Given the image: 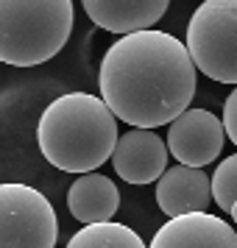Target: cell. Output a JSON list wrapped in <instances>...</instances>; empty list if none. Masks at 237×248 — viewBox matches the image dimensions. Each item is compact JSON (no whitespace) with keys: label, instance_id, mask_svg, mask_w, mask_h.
<instances>
[{"label":"cell","instance_id":"cell-1","mask_svg":"<svg viewBox=\"0 0 237 248\" xmlns=\"http://www.w3.org/2000/svg\"><path fill=\"white\" fill-rule=\"evenodd\" d=\"M103 103L134 128H157L187 112L195 95V64L187 45L168 31L117 36L98 73Z\"/></svg>","mask_w":237,"mask_h":248},{"label":"cell","instance_id":"cell-2","mask_svg":"<svg viewBox=\"0 0 237 248\" xmlns=\"http://www.w3.org/2000/svg\"><path fill=\"white\" fill-rule=\"evenodd\" d=\"M117 117L90 92H67L47 103L36 142L42 156L64 173H95L117 148Z\"/></svg>","mask_w":237,"mask_h":248},{"label":"cell","instance_id":"cell-3","mask_svg":"<svg viewBox=\"0 0 237 248\" xmlns=\"http://www.w3.org/2000/svg\"><path fill=\"white\" fill-rule=\"evenodd\" d=\"M73 0H0V62L36 67L53 59L73 34Z\"/></svg>","mask_w":237,"mask_h":248},{"label":"cell","instance_id":"cell-4","mask_svg":"<svg viewBox=\"0 0 237 248\" xmlns=\"http://www.w3.org/2000/svg\"><path fill=\"white\" fill-rule=\"evenodd\" d=\"M184 45L206 78L237 84V0H204L190 17Z\"/></svg>","mask_w":237,"mask_h":248},{"label":"cell","instance_id":"cell-5","mask_svg":"<svg viewBox=\"0 0 237 248\" xmlns=\"http://www.w3.org/2000/svg\"><path fill=\"white\" fill-rule=\"evenodd\" d=\"M59 217L28 184H0V248H56Z\"/></svg>","mask_w":237,"mask_h":248},{"label":"cell","instance_id":"cell-6","mask_svg":"<svg viewBox=\"0 0 237 248\" xmlns=\"http://www.w3.org/2000/svg\"><path fill=\"white\" fill-rule=\"evenodd\" d=\"M226 140L223 120L206 109H187L168 128V151L187 168H206Z\"/></svg>","mask_w":237,"mask_h":248},{"label":"cell","instance_id":"cell-7","mask_svg":"<svg viewBox=\"0 0 237 248\" xmlns=\"http://www.w3.org/2000/svg\"><path fill=\"white\" fill-rule=\"evenodd\" d=\"M168 142H162L154 128H131L117 140L112 165L128 184H151L168 170Z\"/></svg>","mask_w":237,"mask_h":248},{"label":"cell","instance_id":"cell-8","mask_svg":"<svg viewBox=\"0 0 237 248\" xmlns=\"http://www.w3.org/2000/svg\"><path fill=\"white\" fill-rule=\"evenodd\" d=\"M148 248H237V232L218 215L192 212L170 217Z\"/></svg>","mask_w":237,"mask_h":248},{"label":"cell","instance_id":"cell-9","mask_svg":"<svg viewBox=\"0 0 237 248\" xmlns=\"http://www.w3.org/2000/svg\"><path fill=\"white\" fill-rule=\"evenodd\" d=\"M157 203L170 217L206 212L212 203V179H206L201 168H168L157 181Z\"/></svg>","mask_w":237,"mask_h":248},{"label":"cell","instance_id":"cell-10","mask_svg":"<svg viewBox=\"0 0 237 248\" xmlns=\"http://www.w3.org/2000/svg\"><path fill=\"white\" fill-rule=\"evenodd\" d=\"M92 23L112 34L151 31L165 17L170 0H81Z\"/></svg>","mask_w":237,"mask_h":248},{"label":"cell","instance_id":"cell-11","mask_svg":"<svg viewBox=\"0 0 237 248\" xmlns=\"http://www.w3.org/2000/svg\"><path fill=\"white\" fill-rule=\"evenodd\" d=\"M120 206V192L114 181L101 173H84L73 181L67 190V209L70 215L84 226L109 223Z\"/></svg>","mask_w":237,"mask_h":248},{"label":"cell","instance_id":"cell-12","mask_svg":"<svg viewBox=\"0 0 237 248\" xmlns=\"http://www.w3.org/2000/svg\"><path fill=\"white\" fill-rule=\"evenodd\" d=\"M64 248H145V243L134 229L109 220V223H92L79 229Z\"/></svg>","mask_w":237,"mask_h":248},{"label":"cell","instance_id":"cell-13","mask_svg":"<svg viewBox=\"0 0 237 248\" xmlns=\"http://www.w3.org/2000/svg\"><path fill=\"white\" fill-rule=\"evenodd\" d=\"M212 201L223 209L232 212L237 203V154L226 156L212 173Z\"/></svg>","mask_w":237,"mask_h":248},{"label":"cell","instance_id":"cell-14","mask_svg":"<svg viewBox=\"0 0 237 248\" xmlns=\"http://www.w3.org/2000/svg\"><path fill=\"white\" fill-rule=\"evenodd\" d=\"M223 128H226V134H229V140L237 145V87L232 92H229V98H226L223 103Z\"/></svg>","mask_w":237,"mask_h":248},{"label":"cell","instance_id":"cell-15","mask_svg":"<svg viewBox=\"0 0 237 248\" xmlns=\"http://www.w3.org/2000/svg\"><path fill=\"white\" fill-rule=\"evenodd\" d=\"M229 215H232V220H235V223H237V203H235V206H232V212H229Z\"/></svg>","mask_w":237,"mask_h":248}]
</instances>
